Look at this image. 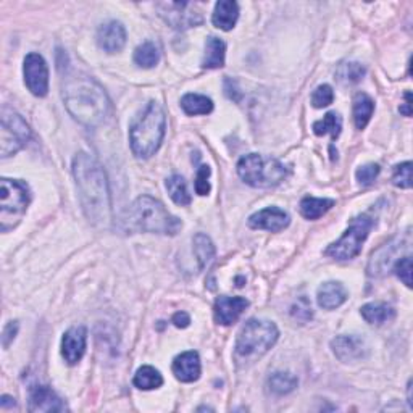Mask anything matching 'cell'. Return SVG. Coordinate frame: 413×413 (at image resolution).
<instances>
[{"mask_svg":"<svg viewBox=\"0 0 413 413\" xmlns=\"http://www.w3.org/2000/svg\"><path fill=\"white\" fill-rule=\"evenodd\" d=\"M87 331L84 326H73L62 338V356L68 365H76L86 352Z\"/></svg>","mask_w":413,"mask_h":413,"instance_id":"cell-15","label":"cell"},{"mask_svg":"<svg viewBox=\"0 0 413 413\" xmlns=\"http://www.w3.org/2000/svg\"><path fill=\"white\" fill-rule=\"evenodd\" d=\"M375 111V102L368 94L358 92L356 97H353V105H352V115H353V123H356L357 129H365L373 116Z\"/></svg>","mask_w":413,"mask_h":413,"instance_id":"cell-22","label":"cell"},{"mask_svg":"<svg viewBox=\"0 0 413 413\" xmlns=\"http://www.w3.org/2000/svg\"><path fill=\"white\" fill-rule=\"evenodd\" d=\"M31 138L25 118L9 107L2 109V126H0V155L7 158L15 155L28 144Z\"/></svg>","mask_w":413,"mask_h":413,"instance_id":"cell-9","label":"cell"},{"mask_svg":"<svg viewBox=\"0 0 413 413\" xmlns=\"http://www.w3.org/2000/svg\"><path fill=\"white\" fill-rule=\"evenodd\" d=\"M409 405L413 407V404H412V381L409 382Z\"/></svg>","mask_w":413,"mask_h":413,"instance_id":"cell-44","label":"cell"},{"mask_svg":"<svg viewBox=\"0 0 413 413\" xmlns=\"http://www.w3.org/2000/svg\"><path fill=\"white\" fill-rule=\"evenodd\" d=\"M342 129V118L336 111H329L323 116V120H318L314 123V133L316 136L331 134V138L336 139L341 134Z\"/></svg>","mask_w":413,"mask_h":413,"instance_id":"cell-33","label":"cell"},{"mask_svg":"<svg viewBox=\"0 0 413 413\" xmlns=\"http://www.w3.org/2000/svg\"><path fill=\"white\" fill-rule=\"evenodd\" d=\"M365 73H367V68H365L362 63L349 62V63L341 65V67L338 68V72H336V78H338V81L342 82V84L351 86L362 81Z\"/></svg>","mask_w":413,"mask_h":413,"instance_id":"cell-32","label":"cell"},{"mask_svg":"<svg viewBox=\"0 0 413 413\" xmlns=\"http://www.w3.org/2000/svg\"><path fill=\"white\" fill-rule=\"evenodd\" d=\"M65 107L76 121L87 128H97L109 120L111 105L107 92L84 73L68 76L63 84Z\"/></svg>","mask_w":413,"mask_h":413,"instance_id":"cell-2","label":"cell"},{"mask_svg":"<svg viewBox=\"0 0 413 413\" xmlns=\"http://www.w3.org/2000/svg\"><path fill=\"white\" fill-rule=\"evenodd\" d=\"M394 186L400 189H410L412 187V162H404L394 167L392 173Z\"/></svg>","mask_w":413,"mask_h":413,"instance_id":"cell-34","label":"cell"},{"mask_svg":"<svg viewBox=\"0 0 413 413\" xmlns=\"http://www.w3.org/2000/svg\"><path fill=\"white\" fill-rule=\"evenodd\" d=\"M375 225L376 220L368 214L356 216L351 221V226L346 229V233L336 243L328 246L324 255L333 257L334 260H352V258H356L362 252V246Z\"/></svg>","mask_w":413,"mask_h":413,"instance_id":"cell-8","label":"cell"},{"mask_svg":"<svg viewBox=\"0 0 413 413\" xmlns=\"http://www.w3.org/2000/svg\"><path fill=\"white\" fill-rule=\"evenodd\" d=\"M16 334H18V323L10 321L7 326L4 328V333H2V344L5 349H9V346L11 344V341L16 338Z\"/></svg>","mask_w":413,"mask_h":413,"instance_id":"cell-40","label":"cell"},{"mask_svg":"<svg viewBox=\"0 0 413 413\" xmlns=\"http://www.w3.org/2000/svg\"><path fill=\"white\" fill-rule=\"evenodd\" d=\"M194 253L199 262L200 268H205L215 257V246L211 243V239L204 233H199L194 236Z\"/></svg>","mask_w":413,"mask_h":413,"instance_id":"cell-30","label":"cell"},{"mask_svg":"<svg viewBox=\"0 0 413 413\" xmlns=\"http://www.w3.org/2000/svg\"><path fill=\"white\" fill-rule=\"evenodd\" d=\"M347 300L346 287L338 281H328L318 287L316 302L324 310H334Z\"/></svg>","mask_w":413,"mask_h":413,"instance_id":"cell-20","label":"cell"},{"mask_svg":"<svg viewBox=\"0 0 413 413\" xmlns=\"http://www.w3.org/2000/svg\"><path fill=\"white\" fill-rule=\"evenodd\" d=\"M126 220L133 229L143 233L175 236L182 228L180 218L171 215L160 200L150 196L136 199L129 206Z\"/></svg>","mask_w":413,"mask_h":413,"instance_id":"cell-4","label":"cell"},{"mask_svg":"<svg viewBox=\"0 0 413 413\" xmlns=\"http://www.w3.org/2000/svg\"><path fill=\"white\" fill-rule=\"evenodd\" d=\"M405 99H407V102H405V107H400V114H404L405 116H410L412 115V111H410V92H407L405 94Z\"/></svg>","mask_w":413,"mask_h":413,"instance_id":"cell-42","label":"cell"},{"mask_svg":"<svg viewBox=\"0 0 413 413\" xmlns=\"http://www.w3.org/2000/svg\"><path fill=\"white\" fill-rule=\"evenodd\" d=\"M173 323L175 326L178 328H187L189 323H191V318H189L186 312H178V314H175L173 316Z\"/></svg>","mask_w":413,"mask_h":413,"instance_id":"cell-41","label":"cell"},{"mask_svg":"<svg viewBox=\"0 0 413 413\" xmlns=\"http://www.w3.org/2000/svg\"><path fill=\"white\" fill-rule=\"evenodd\" d=\"M291 315L294 318H296V320H299V321H309V320H312V316H314V314H312V307H310L309 300H307L305 297L299 299L297 302L292 305Z\"/></svg>","mask_w":413,"mask_h":413,"instance_id":"cell-38","label":"cell"},{"mask_svg":"<svg viewBox=\"0 0 413 413\" xmlns=\"http://www.w3.org/2000/svg\"><path fill=\"white\" fill-rule=\"evenodd\" d=\"M394 273L407 287H412V257L405 255L394 263Z\"/></svg>","mask_w":413,"mask_h":413,"instance_id":"cell-36","label":"cell"},{"mask_svg":"<svg viewBox=\"0 0 413 413\" xmlns=\"http://www.w3.org/2000/svg\"><path fill=\"white\" fill-rule=\"evenodd\" d=\"M334 205L333 199H316V197H304L300 200V214L307 220H318Z\"/></svg>","mask_w":413,"mask_h":413,"instance_id":"cell-27","label":"cell"},{"mask_svg":"<svg viewBox=\"0 0 413 413\" xmlns=\"http://www.w3.org/2000/svg\"><path fill=\"white\" fill-rule=\"evenodd\" d=\"M239 18V5L234 0H220L211 13V23L221 31H231Z\"/></svg>","mask_w":413,"mask_h":413,"instance_id":"cell-21","label":"cell"},{"mask_svg":"<svg viewBox=\"0 0 413 413\" xmlns=\"http://www.w3.org/2000/svg\"><path fill=\"white\" fill-rule=\"evenodd\" d=\"M26 87L36 97H45L49 92V68L43 55L29 54L23 65Z\"/></svg>","mask_w":413,"mask_h":413,"instance_id":"cell-11","label":"cell"},{"mask_svg":"<svg viewBox=\"0 0 413 413\" xmlns=\"http://www.w3.org/2000/svg\"><path fill=\"white\" fill-rule=\"evenodd\" d=\"M165 131H167V116L157 102H150L129 128V144L138 158H150L160 149Z\"/></svg>","mask_w":413,"mask_h":413,"instance_id":"cell-3","label":"cell"},{"mask_svg":"<svg viewBox=\"0 0 413 413\" xmlns=\"http://www.w3.org/2000/svg\"><path fill=\"white\" fill-rule=\"evenodd\" d=\"M404 244V239H394L391 243L385 244L380 247L373 255H371V260L368 263V275L370 276H382L386 271L391 268V265L394 263V257L397 255L400 250V246Z\"/></svg>","mask_w":413,"mask_h":413,"instance_id":"cell-19","label":"cell"},{"mask_svg":"<svg viewBox=\"0 0 413 413\" xmlns=\"http://www.w3.org/2000/svg\"><path fill=\"white\" fill-rule=\"evenodd\" d=\"M73 176L87 220L92 225L107 226L111 220V200L104 168L91 155L79 152L73 160Z\"/></svg>","mask_w":413,"mask_h":413,"instance_id":"cell-1","label":"cell"},{"mask_svg":"<svg viewBox=\"0 0 413 413\" xmlns=\"http://www.w3.org/2000/svg\"><path fill=\"white\" fill-rule=\"evenodd\" d=\"M0 405H2V409H7V407H13L15 405V399L13 397H9V395H2V400H0Z\"/></svg>","mask_w":413,"mask_h":413,"instance_id":"cell-43","label":"cell"},{"mask_svg":"<svg viewBox=\"0 0 413 413\" xmlns=\"http://www.w3.org/2000/svg\"><path fill=\"white\" fill-rule=\"evenodd\" d=\"M291 223L287 211L280 206H267L249 218V226L252 229H265L270 233H280Z\"/></svg>","mask_w":413,"mask_h":413,"instance_id":"cell-13","label":"cell"},{"mask_svg":"<svg viewBox=\"0 0 413 413\" xmlns=\"http://www.w3.org/2000/svg\"><path fill=\"white\" fill-rule=\"evenodd\" d=\"M226 44L220 38L210 36L205 43V54L202 60V67L209 70L221 68L225 65Z\"/></svg>","mask_w":413,"mask_h":413,"instance_id":"cell-23","label":"cell"},{"mask_svg":"<svg viewBox=\"0 0 413 413\" xmlns=\"http://www.w3.org/2000/svg\"><path fill=\"white\" fill-rule=\"evenodd\" d=\"M210 167L202 165L197 171V178H196V192L199 196H206L210 192Z\"/></svg>","mask_w":413,"mask_h":413,"instance_id":"cell-39","label":"cell"},{"mask_svg":"<svg viewBox=\"0 0 413 413\" xmlns=\"http://www.w3.org/2000/svg\"><path fill=\"white\" fill-rule=\"evenodd\" d=\"M360 314H362L365 321L370 324H378V326L395 318V310L391 305H387L385 302H371L363 305L362 309H360Z\"/></svg>","mask_w":413,"mask_h":413,"instance_id":"cell-24","label":"cell"},{"mask_svg":"<svg viewBox=\"0 0 413 413\" xmlns=\"http://www.w3.org/2000/svg\"><path fill=\"white\" fill-rule=\"evenodd\" d=\"M29 412H63L67 407L49 386H34L29 392Z\"/></svg>","mask_w":413,"mask_h":413,"instance_id":"cell-18","label":"cell"},{"mask_svg":"<svg viewBox=\"0 0 413 413\" xmlns=\"http://www.w3.org/2000/svg\"><path fill=\"white\" fill-rule=\"evenodd\" d=\"M158 62H160V49H158V45L155 43L147 40V43L141 44L138 49L134 50V63L141 68L145 70L153 68Z\"/></svg>","mask_w":413,"mask_h":413,"instance_id":"cell-29","label":"cell"},{"mask_svg":"<svg viewBox=\"0 0 413 413\" xmlns=\"http://www.w3.org/2000/svg\"><path fill=\"white\" fill-rule=\"evenodd\" d=\"M133 382L138 389L152 391V389H158L163 385V378L157 368L150 367V365H144V367H141L136 371Z\"/></svg>","mask_w":413,"mask_h":413,"instance_id":"cell-28","label":"cell"},{"mask_svg":"<svg viewBox=\"0 0 413 413\" xmlns=\"http://www.w3.org/2000/svg\"><path fill=\"white\" fill-rule=\"evenodd\" d=\"M278 336L280 331L273 321L249 320L236 339V357L244 362H253L265 356L276 344Z\"/></svg>","mask_w":413,"mask_h":413,"instance_id":"cell-5","label":"cell"},{"mask_svg":"<svg viewBox=\"0 0 413 413\" xmlns=\"http://www.w3.org/2000/svg\"><path fill=\"white\" fill-rule=\"evenodd\" d=\"M297 385L299 380L292 373H289V371H276L267 381L268 391L273 395H278V397L291 394L297 387Z\"/></svg>","mask_w":413,"mask_h":413,"instance_id":"cell-25","label":"cell"},{"mask_svg":"<svg viewBox=\"0 0 413 413\" xmlns=\"http://www.w3.org/2000/svg\"><path fill=\"white\" fill-rule=\"evenodd\" d=\"M331 349L341 362H357L367 357L368 346L362 338L356 334H342L331 341Z\"/></svg>","mask_w":413,"mask_h":413,"instance_id":"cell-12","label":"cell"},{"mask_svg":"<svg viewBox=\"0 0 413 413\" xmlns=\"http://www.w3.org/2000/svg\"><path fill=\"white\" fill-rule=\"evenodd\" d=\"M171 370H173V375L176 376V380H180L181 382L197 381L200 378V373H202L199 353L194 351L180 353V356L173 360Z\"/></svg>","mask_w":413,"mask_h":413,"instance_id":"cell-17","label":"cell"},{"mask_svg":"<svg viewBox=\"0 0 413 413\" xmlns=\"http://www.w3.org/2000/svg\"><path fill=\"white\" fill-rule=\"evenodd\" d=\"M181 107L186 115L191 116L209 115L214 110V102H211V99L200 96V94H186L181 99Z\"/></svg>","mask_w":413,"mask_h":413,"instance_id":"cell-26","label":"cell"},{"mask_svg":"<svg viewBox=\"0 0 413 413\" xmlns=\"http://www.w3.org/2000/svg\"><path fill=\"white\" fill-rule=\"evenodd\" d=\"M202 5L192 2H160L157 4L158 15L175 29H187L204 21Z\"/></svg>","mask_w":413,"mask_h":413,"instance_id":"cell-10","label":"cell"},{"mask_svg":"<svg viewBox=\"0 0 413 413\" xmlns=\"http://www.w3.org/2000/svg\"><path fill=\"white\" fill-rule=\"evenodd\" d=\"M249 307V300L244 297H229L220 296L215 300L214 316L218 324L229 326L239 320V316L244 314V310Z\"/></svg>","mask_w":413,"mask_h":413,"instance_id":"cell-14","label":"cell"},{"mask_svg":"<svg viewBox=\"0 0 413 413\" xmlns=\"http://www.w3.org/2000/svg\"><path fill=\"white\" fill-rule=\"evenodd\" d=\"M165 186H167L170 197L176 205L185 206V205L191 204V194H189V191H187V185H186V181H185V178H182V176L173 175L171 178L167 180V185Z\"/></svg>","mask_w":413,"mask_h":413,"instance_id":"cell-31","label":"cell"},{"mask_svg":"<svg viewBox=\"0 0 413 413\" xmlns=\"http://www.w3.org/2000/svg\"><path fill=\"white\" fill-rule=\"evenodd\" d=\"M97 44L109 54H116L126 44V29L120 21H109L99 28Z\"/></svg>","mask_w":413,"mask_h":413,"instance_id":"cell-16","label":"cell"},{"mask_svg":"<svg viewBox=\"0 0 413 413\" xmlns=\"http://www.w3.org/2000/svg\"><path fill=\"white\" fill-rule=\"evenodd\" d=\"M238 175L246 185L252 187H275L287 176V168L280 160L263 157L260 153H249L238 163Z\"/></svg>","mask_w":413,"mask_h":413,"instance_id":"cell-6","label":"cell"},{"mask_svg":"<svg viewBox=\"0 0 413 413\" xmlns=\"http://www.w3.org/2000/svg\"><path fill=\"white\" fill-rule=\"evenodd\" d=\"M31 194L26 182L2 178L0 181V229L7 233L20 225L26 215Z\"/></svg>","mask_w":413,"mask_h":413,"instance_id":"cell-7","label":"cell"},{"mask_svg":"<svg viewBox=\"0 0 413 413\" xmlns=\"http://www.w3.org/2000/svg\"><path fill=\"white\" fill-rule=\"evenodd\" d=\"M333 100H334V91L329 84L318 86L314 91V94H312V105H314L315 109L328 107V105L333 104Z\"/></svg>","mask_w":413,"mask_h":413,"instance_id":"cell-35","label":"cell"},{"mask_svg":"<svg viewBox=\"0 0 413 413\" xmlns=\"http://www.w3.org/2000/svg\"><path fill=\"white\" fill-rule=\"evenodd\" d=\"M380 165L376 163H367L363 165V167H360L356 173V178L362 186H370L373 185V181L378 178V175H380Z\"/></svg>","mask_w":413,"mask_h":413,"instance_id":"cell-37","label":"cell"}]
</instances>
